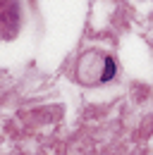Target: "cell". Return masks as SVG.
Returning a JSON list of instances; mask_svg holds the SVG:
<instances>
[{
	"mask_svg": "<svg viewBox=\"0 0 153 155\" xmlns=\"http://www.w3.org/2000/svg\"><path fill=\"white\" fill-rule=\"evenodd\" d=\"M17 21V0H0V34L10 31Z\"/></svg>",
	"mask_w": 153,
	"mask_h": 155,
	"instance_id": "1",
	"label": "cell"
}]
</instances>
